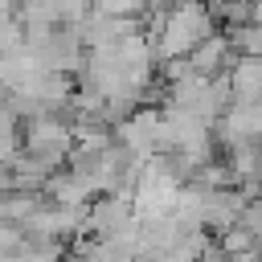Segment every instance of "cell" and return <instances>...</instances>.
I'll return each instance as SVG.
<instances>
[{
	"label": "cell",
	"mask_w": 262,
	"mask_h": 262,
	"mask_svg": "<svg viewBox=\"0 0 262 262\" xmlns=\"http://www.w3.org/2000/svg\"><path fill=\"white\" fill-rule=\"evenodd\" d=\"M188 61H192V70L196 74H205V78H217V74H225V70H233V61H237V49H233V41H229V33L225 29H217V33H209L192 53H188Z\"/></svg>",
	"instance_id": "obj_1"
},
{
	"label": "cell",
	"mask_w": 262,
	"mask_h": 262,
	"mask_svg": "<svg viewBox=\"0 0 262 262\" xmlns=\"http://www.w3.org/2000/svg\"><path fill=\"white\" fill-rule=\"evenodd\" d=\"M233 78V102H258L262 98V57H242L229 70Z\"/></svg>",
	"instance_id": "obj_2"
},
{
	"label": "cell",
	"mask_w": 262,
	"mask_h": 262,
	"mask_svg": "<svg viewBox=\"0 0 262 262\" xmlns=\"http://www.w3.org/2000/svg\"><path fill=\"white\" fill-rule=\"evenodd\" d=\"M209 8H213L221 29H233V25H254L258 0H209Z\"/></svg>",
	"instance_id": "obj_3"
},
{
	"label": "cell",
	"mask_w": 262,
	"mask_h": 262,
	"mask_svg": "<svg viewBox=\"0 0 262 262\" xmlns=\"http://www.w3.org/2000/svg\"><path fill=\"white\" fill-rule=\"evenodd\" d=\"M225 33H229V41L242 57H262V25H233Z\"/></svg>",
	"instance_id": "obj_4"
},
{
	"label": "cell",
	"mask_w": 262,
	"mask_h": 262,
	"mask_svg": "<svg viewBox=\"0 0 262 262\" xmlns=\"http://www.w3.org/2000/svg\"><path fill=\"white\" fill-rule=\"evenodd\" d=\"M242 221L258 233V242H262V196H250V205H246V213H242Z\"/></svg>",
	"instance_id": "obj_5"
},
{
	"label": "cell",
	"mask_w": 262,
	"mask_h": 262,
	"mask_svg": "<svg viewBox=\"0 0 262 262\" xmlns=\"http://www.w3.org/2000/svg\"><path fill=\"white\" fill-rule=\"evenodd\" d=\"M196 262H233V258H229V254H225V250H221V242H217V237H213V242H209V250H205V254H201V258H196Z\"/></svg>",
	"instance_id": "obj_6"
}]
</instances>
